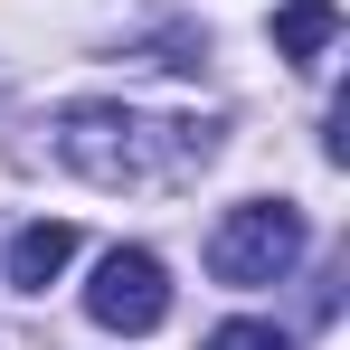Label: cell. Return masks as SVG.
<instances>
[{"mask_svg": "<svg viewBox=\"0 0 350 350\" xmlns=\"http://www.w3.org/2000/svg\"><path fill=\"white\" fill-rule=\"evenodd\" d=\"M57 161L95 189H189L218 161V123L199 114H142V105H66Z\"/></svg>", "mask_w": 350, "mask_h": 350, "instance_id": "6da1fadb", "label": "cell"}, {"mask_svg": "<svg viewBox=\"0 0 350 350\" xmlns=\"http://www.w3.org/2000/svg\"><path fill=\"white\" fill-rule=\"evenodd\" d=\"M303 246H312V228H303L293 199H246V208H228L208 228V275L256 293V284H284L293 265H303Z\"/></svg>", "mask_w": 350, "mask_h": 350, "instance_id": "7a4b0ae2", "label": "cell"}, {"mask_svg": "<svg viewBox=\"0 0 350 350\" xmlns=\"http://www.w3.org/2000/svg\"><path fill=\"white\" fill-rule=\"evenodd\" d=\"M85 312H95V332H123V341L161 332L171 322V265L152 246H114L95 265V284H85Z\"/></svg>", "mask_w": 350, "mask_h": 350, "instance_id": "3957f363", "label": "cell"}, {"mask_svg": "<svg viewBox=\"0 0 350 350\" xmlns=\"http://www.w3.org/2000/svg\"><path fill=\"white\" fill-rule=\"evenodd\" d=\"M66 265H76V228L66 218H29V228L10 237V284L19 293H48Z\"/></svg>", "mask_w": 350, "mask_h": 350, "instance_id": "277c9868", "label": "cell"}, {"mask_svg": "<svg viewBox=\"0 0 350 350\" xmlns=\"http://www.w3.org/2000/svg\"><path fill=\"white\" fill-rule=\"evenodd\" d=\"M332 38H341V10H332V0H284V10H275V57L322 66Z\"/></svg>", "mask_w": 350, "mask_h": 350, "instance_id": "5b68a950", "label": "cell"}, {"mask_svg": "<svg viewBox=\"0 0 350 350\" xmlns=\"http://www.w3.org/2000/svg\"><path fill=\"white\" fill-rule=\"evenodd\" d=\"M199 350H293V341L275 332V322H218V332H208Z\"/></svg>", "mask_w": 350, "mask_h": 350, "instance_id": "8992f818", "label": "cell"}]
</instances>
